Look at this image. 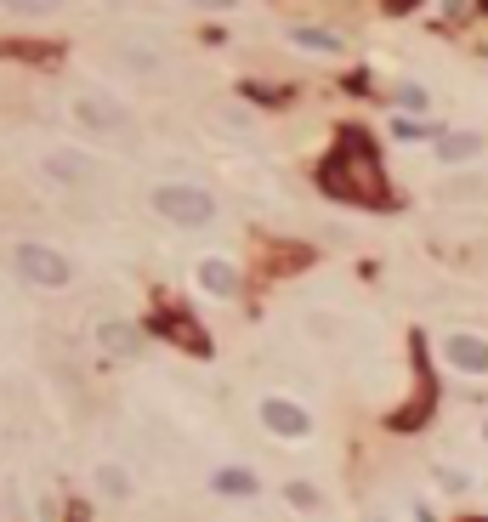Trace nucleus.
Wrapping results in <instances>:
<instances>
[{
    "instance_id": "nucleus-3",
    "label": "nucleus",
    "mask_w": 488,
    "mask_h": 522,
    "mask_svg": "<svg viewBox=\"0 0 488 522\" xmlns=\"http://www.w3.org/2000/svg\"><path fill=\"white\" fill-rule=\"evenodd\" d=\"M69 114H74V125H86V131H97V137H125V131H131L125 108L114 103V97H103V91H74Z\"/></svg>"
},
{
    "instance_id": "nucleus-10",
    "label": "nucleus",
    "mask_w": 488,
    "mask_h": 522,
    "mask_svg": "<svg viewBox=\"0 0 488 522\" xmlns=\"http://www.w3.org/2000/svg\"><path fill=\"white\" fill-rule=\"evenodd\" d=\"M216 494H244V500H250V494H256V477L239 466H222L216 471Z\"/></svg>"
},
{
    "instance_id": "nucleus-12",
    "label": "nucleus",
    "mask_w": 488,
    "mask_h": 522,
    "mask_svg": "<svg viewBox=\"0 0 488 522\" xmlns=\"http://www.w3.org/2000/svg\"><path fill=\"white\" fill-rule=\"evenodd\" d=\"M437 154L449 159V165H454V159H471V154H477V137H466V131H454V137H443V142H437Z\"/></svg>"
},
{
    "instance_id": "nucleus-6",
    "label": "nucleus",
    "mask_w": 488,
    "mask_h": 522,
    "mask_svg": "<svg viewBox=\"0 0 488 522\" xmlns=\"http://www.w3.org/2000/svg\"><path fill=\"white\" fill-rule=\"evenodd\" d=\"M443 358H449L460 375H488V341L483 335H449V341H443Z\"/></svg>"
},
{
    "instance_id": "nucleus-13",
    "label": "nucleus",
    "mask_w": 488,
    "mask_h": 522,
    "mask_svg": "<svg viewBox=\"0 0 488 522\" xmlns=\"http://www.w3.org/2000/svg\"><path fill=\"white\" fill-rule=\"evenodd\" d=\"M97 488L114 494V500H125V494H131V477H125L120 466H97Z\"/></svg>"
},
{
    "instance_id": "nucleus-4",
    "label": "nucleus",
    "mask_w": 488,
    "mask_h": 522,
    "mask_svg": "<svg viewBox=\"0 0 488 522\" xmlns=\"http://www.w3.org/2000/svg\"><path fill=\"white\" fill-rule=\"evenodd\" d=\"M262 426L273 437H284V443H301V437L313 432V415L290 398H262Z\"/></svg>"
},
{
    "instance_id": "nucleus-1",
    "label": "nucleus",
    "mask_w": 488,
    "mask_h": 522,
    "mask_svg": "<svg viewBox=\"0 0 488 522\" xmlns=\"http://www.w3.org/2000/svg\"><path fill=\"white\" fill-rule=\"evenodd\" d=\"M148 205L171 227H210L216 222V199H210L205 188H193V182H159V188L148 193Z\"/></svg>"
},
{
    "instance_id": "nucleus-15",
    "label": "nucleus",
    "mask_w": 488,
    "mask_h": 522,
    "mask_svg": "<svg viewBox=\"0 0 488 522\" xmlns=\"http://www.w3.org/2000/svg\"><path fill=\"white\" fill-rule=\"evenodd\" d=\"M381 522H386V517H381Z\"/></svg>"
},
{
    "instance_id": "nucleus-2",
    "label": "nucleus",
    "mask_w": 488,
    "mask_h": 522,
    "mask_svg": "<svg viewBox=\"0 0 488 522\" xmlns=\"http://www.w3.org/2000/svg\"><path fill=\"white\" fill-rule=\"evenodd\" d=\"M6 256H12V273H18V279H29L35 290H63V284L74 279L69 256H63V250H52V244H40V239H18Z\"/></svg>"
},
{
    "instance_id": "nucleus-8",
    "label": "nucleus",
    "mask_w": 488,
    "mask_h": 522,
    "mask_svg": "<svg viewBox=\"0 0 488 522\" xmlns=\"http://www.w3.org/2000/svg\"><path fill=\"white\" fill-rule=\"evenodd\" d=\"M284 35H290V46H301V52H324V57L347 52V40L335 35V29H318V23H296V29H284Z\"/></svg>"
},
{
    "instance_id": "nucleus-11",
    "label": "nucleus",
    "mask_w": 488,
    "mask_h": 522,
    "mask_svg": "<svg viewBox=\"0 0 488 522\" xmlns=\"http://www.w3.org/2000/svg\"><path fill=\"white\" fill-rule=\"evenodd\" d=\"M6 12H18V18H52V12H63L69 0H0Z\"/></svg>"
},
{
    "instance_id": "nucleus-5",
    "label": "nucleus",
    "mask_w": 488,
    "mask_h": 522,
    "mask_svg": "<svg viewBox=\"0 0 488 522\" xmlns=\"http://www.w3.org/2000/svg\"><path fill=\"white\" fill-rule=\"evenodd\" d=\"M46 176L63 182V188H86L91 176H97V159L80 154V148H52V154H46Z\"/></svg>"
},
{
    "instance_id": "nucleus-7",
    "label": "nucleus",
    "mask_w": 488,
    "mask_h": 522,
    "mask_svg": "<svg viewBox=\"0 0 488 522\" xmlns=\"http://www.w3.org/2000/svg\"><path fill=\"white\" fill-rule=\"evenodd\" d=\"M193 279H199V290L205 296H239V267L233 261H222V256H205L199 267H193Z\"/></svg>"
},
{
    "instance_id": "nucleus-9",
    "label": "nucleus",
    "mask_w": 488,
    "mask_h": 522,
    "mask_svg": "<svg viewBox=\"0 0 488 522\" xmlns=\"http://www.w3.org/2000/svg\"><path fill=\"white\" fill-rule=\"evenodd\" d=\"M97 347H103L108 358H137V352H142V330L114 318V324H103V330H97Z\"/></svg>"
},
{
    "instance_id": "nucleus-14",
    "label": "nucleus",
    "mask_w": 488,
    "mask_h": 522,
    "mask_svg": "<svg viewBox=\"0 0 488 522\" xmlns=\"http://www.w3.org/2000/svg\"><path fill=\"white\" fill-rule=\"evenodd\" d=\"M193 6H205V12H233L239 0H193Z\"/></svg>"
}]
</instances>
